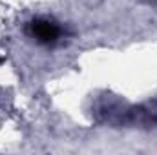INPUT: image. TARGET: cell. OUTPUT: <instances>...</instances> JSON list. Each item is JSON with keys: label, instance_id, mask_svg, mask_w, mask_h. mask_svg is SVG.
<instances>
[{"label": "cell", "instance_id": "obj_1", "mask_svg": "<svg viewBox=\"0 0 157 155\" xmlns=\"http://www.w3.org/2000/svg\"><path fill=\"white\" fill-rule=\"evenodd\" d=\"M28 31L40 44H53V42H57L60 39V33H62L60 28L55 22L48 20V18H35V20H31L29 26H28Z\"/></svg>", "mask_w": 157, "mask_h": 155}]
</instances>
